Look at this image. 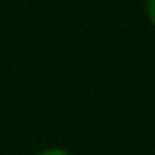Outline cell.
Instances as JSON below:
<instances>
[{"label": "cell", "mask_w": 155, "mask_h": 155, "mask_svg": "<svg viewBox=\"0 0 155 155\" xmlns=\"http://www.w3.org/2000/svg\"><path fill=\"white\" fill-rule=\"evenodd\" d=\"M38 155H68V153L62 151V150H46V151H42Z\"/></svg>", "instance_id": "cell-2"}, {"label": "cell", "mask_w": 155, "mask_h": 155, "mask_svg": "<svg viewBox=\"0 0 155 155\" xmlns=\"http://www.w3.org/2000/svg\"><path fill=\"white\" fill-rule=\"evenodd\" d=\"M148 15H150L151 22L155 24V0H148Z\"/></svg>", "instance_id": "cell-1"}]
</instances>
